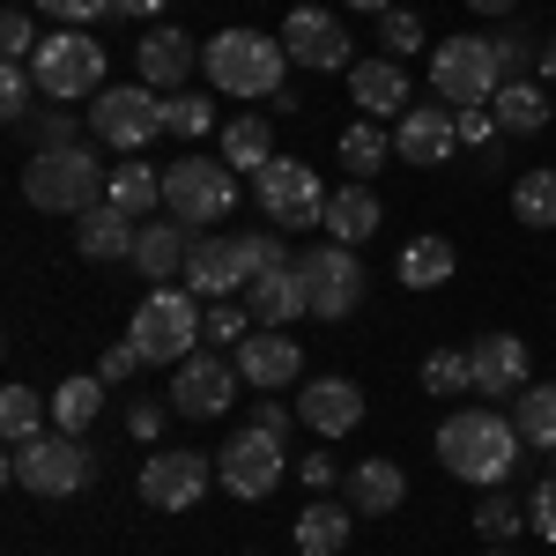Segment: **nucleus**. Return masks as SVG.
Returning a JSON list of instances; mask_svg holds the SVG:
<instances>
[{"instance_id":"obj_21","label":"nucleus","mask_w":556,"mask_h":556,"mask_svg":"<svg viewBox=\"0 0 556 556\" xmlns=\"http://www.w3.org/2000/svg\"><path fill=\"white\" fill-rule=\"evenodd\" d=\"M134 67H141V83H149V89H178L193 67H201V45L186 38L178 23H156L149 38L134 45Z\"/></svg>"},{"instance_id":"obj_30","label":"nucleus","mask_w":556,"mask_h":556,"mask_svg":"<svg viewBox=\"0 0 556 556\" xmlns=\"http://www.w3.org/2000/svg\"><path fill=\"white\" fill-rule=\"evenodd\" d=\"M223 164H230V172H267V164H275V127H267V112H245V119L223 127Z\"/></svg>"},{"instance_id":"obj_48","label":"nucleus","mask_w":556,"mask_h":556,"mask_svg":"<svg viewBox=\"0 0 556 556\" xmlns=\"http://www.w3.org/2000/svg\"><path fill=\"white\" fill-rule=\"evenodd\" d=\"M527 527H534L542 542H556V475H549V482H534V490H527Z\"/></svg>"},{"instance_id":"obj_40","label":"nucleus","mask_w":556,"mask_h":556,"mask_svg":"<svg viewBox=\"0 0 556 556\" xmlns=\"http://www.w3.org/2000/svg\"><path fill=\"white\" fill-rule=\"evenodd\" d=\"M38 75H30V67H23V60H8V75H0V119H8V127H30V119H38Z\"/></svg>"},{"instance_id":"obj_53","label":"nucleus","mask_w":556,"mask_h":556,"mask_svg":"<svg viewBox=\"0 0 556 556\" xmlns=\"http://www.w3.org/2000/svg\"><path fill=\"white\" fill-rule=\"evenodd\" d=\"M253 424L275 430V438H290V408H282V401H253Z\"/></svg>"},{"instance_id":"obj_44","label":"nucleus","mask_w":556,"mask_h":556,"mask_svg":"<svg viewBox=\"0 0 556 556\" xmlns=\"http://www.w3.org/2000/svg\"><path fill=\"white\" fill-rule=\"evenodd\" d=\"M379 45H386V60H408V52L424 45V15H416V8H386L379 15Z\"/></svg>"},{"instance_id":"obj_4","label":"nucleus","mask_w":556,"mask_h":556,"mask_svg":"<svg viewBox=\"0 0 556 556\" xmlns=\"http://www.w3.org/2000/svg\"><path fill=\"white\" fill-rule=\"evenodd\" d=\"M89 475H97V460L75 430H45L30 445H8V482L30 497H75V490H89Z\"/></svg>"},{"instance_id":"obj_15","label":"nucleus","mask_w":556,"mask_h":556,"mask_svg":"<svg viewBox=\"0 0 556 556\" xmlns=\"http://www.w3.org/2000/svg\"><path fill=\"white\" fill-rule=\"evenodd\" d=\"M238 386H245V371L223 364V349H193L172 371V408L178 416H223V408L238 401Z\"/></svg>"},{"instance_id":"obj_58","label":"nucleus","mask_w":556,"mask_h":556,"mask_svg":"<svg viewBox=\"0 0 556 556\" xmlns=\"http://www.w3.org/2000/svg\"><path fill=\"white\" fill-rule=\"evenodd\" d=\"M542 67H549V75H556V30H549V60H542Z\"/></svg>"},{"instance_id":"obj_31","label":"nucleus","mask_w":556,"mask_h":556,"mask_svg":"<svg viewBox=\"0 0 556 556\" xmlns=\"http://www.w3.org/2000/svg\"><path fill=\"white\" fill-rule=\"evenodd\" d=\"M290 542H298V556H342L349 549V513L319 497V505H304V513H298Z\"/></svg>"},{"instance_id":"obj_26","label":"nucleus","mask_w":556,"mask_h":556,"mask_svg":"<svg viewBox=\"0 0 556 556\" xmlns=\"http://www.w3.org/2000/svg\"><path fill=\"white\" fill-rule=\"evenodd\" d=\"M379 215H386L379 193H371L364 178H349V186H334V193H327V223H319V230H327L334 245H364V238L379 230Z\"/></svg>"},{"instance_id":"obj_47","label":"nucleus","mask_w":556,"mask_h":556,"mask_svg":"<svg viewBox=\"0 0 556 556\" xmlns=\"http://www.w3.org/2000/svg\"><path fill=\"white\" fill-rule=\"evenodd\" d=\"M245 253H253V275H275V267H298L282 253V230H245Z\"/></svg>"},{"instance_id":"obj_32","label":"nucleus","mask_w":556,"mask_h":556,"mask_svg":"<svg viewBox=\"0 0 556 556\" xmlns=\"http://www.w3.org/2000/svg\"><path fill=\"white\" fill-rule=\"evenodd\" d=\"M104 201H112L119 215H134V223H141V215L164 208V178L149 172V164H112V178H104Z\"/></svg>"},{"instance_id":"obj_34","label":"nucleus","mask_w":556,"mask_h":556,"mask_svg":"<svg viewBox=\"0 0 556 556\" xmlns=\"http://www.w3.org/2000/svg\"><path fill=\"white\" fill-rule=\"evenodd\" d=\"M97 408H104V379H97V371L52 386V430H75V438H83V430L97 424Z\"/></svg>"},{"instance_id":"obj_42","label":"nucleus","mask_w":556,"mask_h":556,"mask_svg":"<svg viewBox=\"0 0 556 556\" xmlns=\"http://www.w3.org/2000/svg\"><path fill=\"white\" fill-rule=\"evenodd\" d=\"M253 327H260V319H253V304H245V298H215L208 319H201V342H215V349L230 342V349H238Z\"/></svg>"},{"instance_id":"obj_25","label":"nucleus","mask_w":556,"mask_h":556,"mask_svg":"<svg viewBox=\"0 0 556 556\" xmlns=\"http://www.w3.org/2000/svg\"><path fill=\"white\" fill-rule=\"evenodd\" d=\"M134 238H141V223L134 215H119L112 201H97L89 215H75V245H83V260H134Z\"/></svg>"},{"instance_id":"obj_14","label":"nucleus","mask_w":556,"mask_h":556,"mask_svg":"<svg viewBox=\"0 0 556 556\" xmlns=\"http://www.w3.org/2000/svg\"><path fill=\"white\" fill-rule=\"evenodd\" d=\"M282 460H290V453H282V438H275V430H260V424H245L230 445H223V490H230V497H245V505H260V497L282 482Z\"/></svg>"},{"instance_id":"obj_22","label":"nucleus","mask_w":556,"mask_h":556,"mask_svg":"<svg viewBox=\"0 0 556 556\" xmlns=\"http://www.w3.org/2000/svg\"><path fill=\"white\" fill-rule=\"evenodd\" d=\"M298 416L319 430V438H342V430L364 424V386L356 379H312L298 393Z\"/></svg>"},{"instance_id":"obj_6","label":"nucleus","mask_w":556,"mask_h":556,"mask_svg":"<svg viewBox=\"0 0 556 556\" xmlns=\"http://www.w3.org/2000/svg\"><path fill=\"white\" fill-rule=\"evenodd\" d=\"M164 208L186 230H215V223H230V208H238V178H230V164H215V156H178V164H164Z\"/></svg>"},{"instance_id":"obj_38","label":"nucleus","mask_w":556,"mask_h":556,"mask_svg":"<svg viewBox=\"0 0 556 556\" xmlns=\"http://www.w3.org/2000/svg\"><path fill=\"white\" fill-rule=\"evenodd\" d=\"M45 393H30V386H8L0 393V430H8V445H30V438H45Z\"/></svg>"},{"instance_id":"obj_39","label":"nucleus","mask_w":556,"mask_h":556,"mask_svg":"<svg viewBox=\"0 0 556 556\" xmlns=\"http://www.w3.org/2000/svg\"><path fill=\"white\" fill-rule=\"evenodd\" d=\"M475 527H482V542H513L519 527H527V505H519L513 490H482V505H475Z\"/></svg>"},{"instance_id":"obj_43","label":"nucleus","mask_w":556,"mask_h":556,"mask_svg":"<svg viewBox=\"0 0 556 556\" xmlns=\"http://www.w3.org/2000/svg\"><path fill=\"white\" fill-rule=\"evenodd\" d=\"M208 127H215L208 97H193V89H172V97H164V134H178V141H201Z\"/></svg>"},{"instance_id":"obj_17","label":"nucleus","mask_w":556,"mask_h":556,"mask_svg":"<svg viewBox=\"0 0 556 556\" xmlns=\"http://www.w3.org/2000/svg\"><path fill=\"white\" fill-rule=\"evenodd\" d=\"M282 45H290V60L312 67V75H342V67H356V60H349L342 15H327V8H298V15L282 23Z\"/></svg>"},{"instance_id":"obj_51","label":"nucleus","mask_w":556,"mask_h":556,"mask_svg":"<svg viewBox=\"0 0 556 556\" xmlns=\"http://www.w3.org/2000/svg\"><path fill=\"white\" fill-rule=\"evenodd\" d=\"M497 134V119H490V104H475V112H460V149H482Z\"/></svg>"},{"instance_id":"obj_50","label":"nucleus","mask_w":556,"mask_h":556,"mask_svg":"<svg viewBox=\"0 0 556 556\" xmlns=\"http://www.w3.org/2000/svg\"><path fill=\"white\" fill-rule=\"evenodd\" d=\"M52 23H67V30H83V23H97V15H112V0H38Z\"/></svg>"},{"instance_id":"obj_8","label":"nucleus","mask_w":556,"mask_h":556,"mask_svg":"<svg viewBox=\"0 0 556 556\" xmlns=\"http://www.w3.org/2000/svg\"><path fill=\"white\" fill-rule=\"evenodd\" d=\"M497 52L490 38H445L430 52V89H438V104H453V112H475V104H490L497 97Z\"/></svg>"},{"instance_id":"obj_11","label":"nucleus","mask_w":556,"mask_h":556,"mask_svg":"<svg viewBox=\"0 0 556 556\" xmlns=\"http://www.w3.org/2000/svg\"><path fill=\"white\" fill-rule=\"evenodd\" d=\"M89 134L104 141V149H149L156 134H164V97L149 83H127V89H104L97 104H89Z\"/></svg>"},{"instance_id":"obj_60","label":"nucleus","mask_w":556,"mask_h":556,"mask_svg":"<svg viewBox=\"0 0 556 556\" xmlns=\"http://www.w3.org/2000/svg\"><path fill=\"white\" fill-rule=\"evenodd\" d=\"M549 475H556V468H549Z\"/></svg>"},{"instance_id":"obj_27","label":"nucleus","mask_w":556,"mask_h":556,"mask_svg":"<svg viewBox=\"0 0 556 556\" xmlns=\"http://www.w3.org/2000/svg\"><path fill=\"white\" fill-rule=\"evenodd\" d=\"M245 304H253L260 327H290V319H304V312H312V290H304L298 267H275V275H253Z\"/></svg>"},{"instance_id":"obj_36","label":"nucleus","mask_w":556,"mask_h":556,"mask_svg":"<svg viewBox=\"0 0 556 556\" xmlns=\"http://www.w3.org/2000/svg\"><path fill=\"white\" fill-rule=\"evenodd\" d=\"M513 215L527 230H556V164H534L513 178Z\"/></svg>"},{"instance_id":"obj_57","label":"nucleus","mask_w":556,"mask_h":556,"mask_svg":"<svg viewBox=\"0 0 556 556\" xmlns=\"http://www.w3.org/2000/svg\"><path fill=\"white\" fill-rule=\"evenodd\" d=\"M342 8H356V15H386L393 0H342Z\"/></svg>"},{"instance_id":"obj_5","label":"nucleus","mask_w":556,"mask_h":556,"mask_svg":"<svg viewBox=\"0 0 556 556\" xmlns=\"http://www.w3.org/2000/svg\"><path fill=\"white\" fill-rule=\"evenodd\" d=\"M201 298L193 290H149V298L134 304V327H127V342L149 356V364H186L193 356V342H201Z\"/></svg>"},{"instance_id":"obj_35","label":"nucleus","mask_w":556,"mask_h":556,"mask_svg":"<svg viewBox=\"0 0 556 556\" xmlns=\"http://www.w3.org/2000/svg\"><path fill=\"white\" fill-rule=\"evenodd\" d=\"M490 52H497V75H505V83H527V75L549 60V38H534L527 23H505V30H490Z\"/></svg>"},{"instance_id":"obj_45","label":"nucleus","mask_w":556,"mask_h":556,"mask_svg":"<svg viewBox=\"0 0 556 556\" xmlns=\"http://www.w3.org/2000/svg\"><path fill=\"white\" fill-rule=\"evenodd\" d=\"M38 23H30V15H23V8H8V15H0V60H23V67H30V52H38Z\"/></svg>"},{"instance_id":"obj_23","label":"nucleus","mask_w":556,"mask_h":556,"mask_svg":"<svg viewBox=\"0 0 556 556\" xmlns=\"http://www.w3.org/2000/svg\"><path fill=\"white\" fill-rule=\"evenodd\" d=\"M401 497H408V475H401V460H356L342 482V505L356 519H386L401 513Z\"/></svg>"},{"instance_id":"obj_28","label":"nucleus","mask_w":556,"mask_h":556,"mask_svg":"<svg viewBox=\"0 0 556 556\" xmlns=\"http://www.w3.org/2000/svg\"><path fill=\"white\" fill-rule=\"evenodd\" d=\"M490 119H497V134H542V127H556V97H542L534 83H497Z\"/></svg>"},{"instance_id":"obj_41","label":"nucleus","mask_w":556,"mask_h":556,"mask_svg":"<svg viewBox=\"0 0 556 556\" xmlns=\"http://www.w3.org/2000/svg\"><path fill=\"white\" fill-rule=\"evenodd\" d=\"M424 393H438V401H453V393H475L468 349H430V356H424Z\"/></svg>"},{"instance_id":"obj_13","label":"nucleus","mask_w":556,"mask_h":556,"mask_svg":"<svg viewBox=\"0 0 556 556\" xmlns=\"http://www.w3.org/2000/svg\"><path fill=\"white\" fill-rule=\"evenodd\" d=\"M186 290L193 298H245L253 290V253H245V230H208L193 238V260H186Z\"/></svg>"},{"instance_id":"obj_2","label":"nucleus","mask_w":556,"mask_h":556,"mask_svg":"<svg viewBox=\"0 0 556 556\" xmlns=\"http://www.w3.org/2000/svg\"><path fill=\"white\" fill-rule=\"evenodd\" d=\"M201 67H208V83L223 89V97H253V104L290 97V89H282L290 45L267 38V30H215V38L201 45Z\"/></svg>"},{"instance_id":"obj_9","label":"nucleus","mask_w":556,"mask_h":556,"mask_svg":"<svg viewBox=\"0 0 556 556\" xmlns=\"http://www.w3.org/2000/svg\"><path fill=\"white\" fill-rule=\"evenodd\" d=\"M253 201L267 223H282V230H312V223H327V186L312 164L298 156H275L267 172H253Z\"/></svg>"},{"instance_id":"obj_24","label":"nucleus","mask_w":556,"mask_h":556,"mask_svg":"<svg viewBox=\"0 0 556 556\" xmlns=\"http://www.w3.org/2000/svg\"><path fill=\"white\" fill-rule=\"evenodd\" d=\"M193 238H208V230H186V223H141V238H134V267H141L156 290H164L172 275H186Z\"/></svg>"},{"instance_id":"obj_56","label":"nucleus","mask_w":556,"mask_h":556,"mask_svg":"<svg viewBox=\"0 0 556 556\" xmlns=\"http://www.w3.org/2000/svg\"><path fill=\"white\" fill-rule=\"evenodd\" d=\"M475 15H519V0H468Z\"/></svg>"},{"instance_id":"obj_55","label":"nucleus","mask_w":556,"mask_h":556,"mask_svg":"<svg viewBox=\"0 0 556 556\" xmlns=\"http://www.w3.org/2000/svg\"><path fill=\"white\" fill-rule=\"evenodd\" d=\"M112 15H134V23H149V15H164V0H112Z\"/></svg>"},{"instance_id":"obj_3","label":"nucleus","mask_w":556,"mask_h":556,"mask_svg":"<svg viewBox=\"0 0 556 556\" xmlns=\"http://www.w3.org/2000/svg\"><path fill=\"white\" fill-rule=\"evenodd\" d=\"M23 201L45 215H89L104 201V164H97V149L75 141V149H30V164H23Z\"/></svg>"},{"instance_id":"obj_1","label":"nucleus","mask_w":556,"mask_h":556,"mask_svg":"<svg viewBox=\"0 0 556 556\" xmlns=\"http://www.w3.org/2000/svg\"><path fill=\"white\" fill-rule=\"evenodd\" d=\"M438 468L475 490H505L519 468V424L497 408H460L438 424Z\"/></svg>"},{"instance_id":"obj_10","label":"nucleus","mask_w":556,"mask_h":556,"mask_svg":"<svg viewBox=\"0 0 556 556\" xmlns=\"http://www.w3.org/2000/svg\"><path fill=\"white\" fill-rule=\"evenodd\" d=\"M215 482V453H193V445H164L141 460V505L149 513H193Z\"/></svg>"},{"instance_id":"obj_20","label":"nucleus","mask_w":556,"mask_h":556,"mask_svg":"<svg viewBox=\"0 0 556 556\" xmlns=\"http://www.w3.org/2000/svg\"><path fill=\"white\" fill-rule=\"evenodd\" d=\"M349 104L364 112V119H401V104H408V60H356L349 67Z\"/></svg>"},{"instance_id":"obj_29","label":"nucleus","mask_w":556,"mask_h":556,"mask_svg":"<svg viewBox=\"0 0 556 556\" xmlns=\"http://www.w3.org/2000/svg\"><path fill=\"white\" fill-rule=\"evenodd\" d=\"M453 275H460L453 238L424 230V238H408V245H401V290H438V282H453Z\"/></svg>"},{"instance_id":"obj_18","label":"nucleus","mask_w":556,"mask_h":556,"mask_svg":"<svg viewBox=\"0 0 556 556\" xmlns=\"http://www.w3.org/2000/svg\"><path fill=\"white\" fill-rule=\"evenodd\" d=\"M238 371H245V386H260V393H282V386H298V371H304V342H290V327H253V334L238 342Z\"/></svg>"},{"instance_id":"obj_19","label":"nucleus","mask_w":556,"mask_h":556,"mask_svg":"<svg viewBox=\"0 0 556 556\" xmlns=\"http://www.w3.org/2000/svg\"><path fill=\"white\" fill-rule=\"evenodd\" d=\"M468 371H475V393L482 401H519L527 393V342L519 334H482L468 349Z\"/></svg>"},{"instance_id":"obj_54","label":"nucleus","mask_w":556,"mask_h":556,"mask_svg":"<svg viewBox=\"0 0 556 556\" xmlns=\"http://www.w3.org/2000/svg\"><path fill=\"white\" fill-rule=\"evenodd\" d=\"M298 475L312 482V490H334V460H327V453H312V460H298Z\"/></svg>"},{"instance_id":"obj_12","label":"nucleus","mask_w":556,"mask_h":556,"mask_svg":"<svg viewBox=\"0 0 556 556\" xmlns=\"http://www.w3.org/2000/svg\"><path fill=\"white\" fill-rule=\"evenodd\" d=\"M298 275H304V290H312V319H349L356 304H364V260H356V245H312V253L298 260Z\"/></svg>"},{"instance_id":"obj_46","label":"nucleus","mask_w":556,"mask_h":556,"mask_svg":"<svg viewBox=\"0 0 556 556\" xmlns=\"http://www.w3.org/2000/svg\"><path fill=\"white\" fill-rule=\"evenodd\" d=\"M30 141H38V149H75V141H83V119H75V112H38V119H30Z\"/></svg>"},{"instance_id":"obj_16","label":"nucleus","mask_w":556,"mask_h":556,"mask_svg":"<svg viewBox=\"0 0 556 556\" xmlns=\"http://www.w3.org/2000/svg\"><path fill=\"white\" fill-rule=\"evenodd\" d=\"M453 149H460V112L453 104H408L401 112V134H393L401 164L430 172V164H453Z\"/></svg>"},{"instance_id":"obj_7","label":"nucleus","mask_w":556,"mask_h":556,"mask_svg":"<svg viewBox=\"0 0 556 556\" xmlns=\"http://www.w3.org/2000/svg\"><path fill=\"white\" fill-rule=\"evenodd\" d=\"M30 75L52 104H75V97H104V45L89 38V30H52V38L30 52Z\"/></svg>"},{"instance_id":"obj_59","label":"nucleus","mask_w":556,"mask_h":556,"mask_svg":"<svg viewBox=\"0 0 556 556\" xmlns=\"http://www.w3.org/2000/svg\"><path fill=\"white\" fill-rule=\"evenodd\" d=\"M490 556H513V549H490Z\"/></svg>"},{"instance_id":"obj_37","label":"nucleus","mask_w":556,"mask_h":556,"mask_svg":"<svg viewBox=\"0 0 556 556\" xmlns=\"http://www.w3.org/2000/svg\"><path fill=\"white\" fill-rule=\"evenodd\" d=\"M513 424H519V445L556 453V386H527L513 401Z\"/></svg>"},{"instance_id":"obj_49","label":"nucleus","mask_w":556,"mask_h":556,"mask_svg":"<svg viewBox=\"0 0 556 556\" xmlns=\"http://www.w3.org/2000/svg\"><path fill=\"white\" fill-rule=\"evenodd\" d=\"M141 364H149V356H141L134 342H112V349H104V364H97V379H104V386H127Z\"/></svg>"},{"instance_id":"obj_33","label":"nucleus","mask_w":556,"mask_h":556,"mask_svg":"<svg viewBox=\"0 0 556 556\" xmlns=\"http://www.w3.org/2000/svg\"><path fill=\"white\" fill-rule=\"evenodd\" d=\"M334 149H342V172L349 178H371V172H386V164H393V134H386L379 119H349Z\"/></svg>"},{"instance_id":"obj_52","label":"nucleus","mask_w":556,"mask_h":556,"mask_svg":"<svg viewBox=\"0 0 556 556\" xmlns=\"http://www.w3.org/2000/svg\"><path fill=\"white\" fill-rule=\"evenodd\" d=\"M127 430H134V438H156V430H164V408H156V401H134V408H127Z\"/></svg>"}]
</instances>
